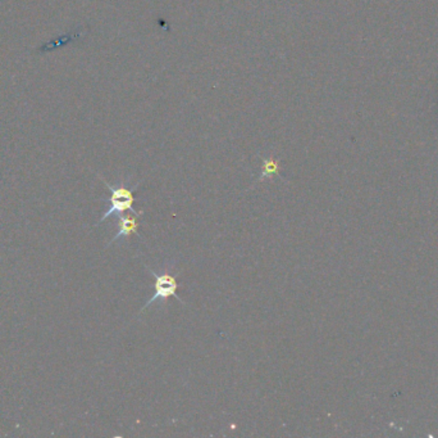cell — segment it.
I'll return each mask as SVG.
<instances>
[{
    "label": "cell",
    "mask_w": 438,
    "mask_h": 438,
    "mask_svg": "<svg viewBox=\"0 0 438 438\" xmlns=\"http://www.w3.org/2000/svg\"><path fill=\"white\" fill-rule=\"evenodd\" d=\"M145 267L150 271V274L155 279V284H154L155 292H154V296H152V298L146 302L141 308V310L139 311V314H141L143 310L150 308L154 302L159 301V300L164 301V300H168L169 297H175V298H177L178 301L184 303V301L179 298V296L177 294L178 282L173 275L168 273V271H166L163 274H157L150 267Z\"/></svg>",
    "instance_id": "obj_2"
},
{
    "label": "cell",
    "mask_w": 438,
    "mask_h": 438,
    "mask_svg": "<svg viewBox=\"0 0 438 438\" xmlns=\"http://www.w3.org/2000/svg\"><path fill=\"white\" fill-rule=\"evenodd\" d=\"M137 217L140 216L134 215V217H130V216H119V233L114 235V238L108 243V246L113 244L117 239H121L123 237H130L132 234H137V229H139V221H137Z\"/></svg>",
    "instance_id": "obj_3"
},
{
    "label": "cell",
    "mask_w": 438,
    "mask_h": 438,
    "mask_svg": "<svg viewBox=\"0 0 438 438\" xmlns=\"http://www.w3.org/2000/svg\"><path fill=\"white\" fill-rule=\"evenodd\" d=\"M261 174L259 180H263L265 178H272L274 175H279V164L277 160L273 158H261Z\"/></svg>",
    "instance_id": "obj_4"
},
{
    "label": "cell",
    "mask_w": 438,
    "mask_h": 438,
    "mask_svg": "<svg viewBox=\"0 0 438 438\" xmlns=\"http://www.w3.org/2000/svg\"><path fill=\"white\" fill-rule=\"evenodd\" d=\"M103 183L110 188V193H112V196L110 198V210L104 214V215L101 216L100 220H99V223L96 224V225H99V224L103 223L104 220H107L108 217L110 216H119L122 215L123 212H126V211H130L132 215L136 216H143V211H136L135 208H134V202H135V198H134V190L137 189V187H139V184H136L134 185L131 189H128L126 187H112L110 184H108L107 181L104 180V179H101Z\"/></svg>",
    "instance_id": "obj_1"
}]
</instances>
